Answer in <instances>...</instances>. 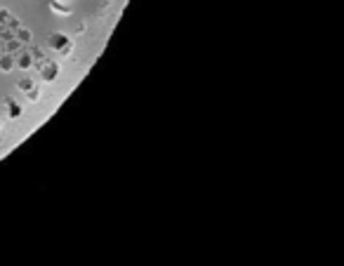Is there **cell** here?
<instances>
[{"mask_svg": "<svg viewBox=\"0 0 344 266\" xmlns=\"http://www.w3.org/2000/svg\"><path fill=\"white\" fill-rule=\"evenodd\" d=\"M5 26H8L10 31H19V29H22V22H19V19H17V17H12L10 15V19H8V24H5Z\"/></svg>", "mask_w": 344, "mask_h": 266, "instance_id": "obj_9", "label": "cell"}, {"mask_svg": "<svg viewBox=\"0 0 344 266\" xmlns=\"http://www.w3.org/2000/svg\"><path fill=\"white\" fill-rule=\"evenodd\" d=\"M0 52H3V45H0Z\"/></svg>", "mask_w": 344, "mask_h": 266, "instance_id": "obj_12", "label": "cell"}, {"mask_svg": "<svg viewBox=\"0 0 344 266\" xmlns=\"http://www.w3.org/2000/svg\"><path fill=\"white\" fill-rule=\"evenodd\" d=\"M8 106H10V118H19V116H22V106H19V104H15L12 99H8Z\"/></svg>", "mask_w": 344, "mask_h": 266, "instance_id": "obj_8", "label": "cell"}, {"mask_svg": "<svg viewBox=\"0 0 344 266\" xmlns=\"http://www.w3.org/2000/svg\"><path fill=\"white\" fill-rule=\"evenodd\" d=\"M15 55H8V52H0V71H5V73H10V71H15Z\"/></svg>", "mask_w": 344, "mask_h": 266, "instance_id": "obj_5", "label": "cell"}, {"mask_svg": "<svg viewBox=\"0 0 344 266\" xmlns=\"http://www.w3.org/2000/svg\"><path fill=\"white\" fill-rule=\"evenodd\" d=\"M17 36V40H19V43H24V45H31V40H33V36H31V31H29V29H19V31L15 33Z\"/></svg>", "mask_w": 344, "mask_h": 266, "instance_id": "obj_6", "label": "cell"}, {"mask_svg": "<svg viewBox=\"0 0 344 266\" xmlns=\"http://www.w3.org/2000/svg\"><path fill=\"white\" fill-rule=\"evenodd\" d=\"M69 45H71L69 36H64V33H52V36H50V47L57 50V52H62L64 47H69Z\"/></svg>", "mask_w": 344, "mask_h": 266, "instance_id": "obj_3", "label": "cell"}, {"mask_svg": "<svg viewBox=\"0 0 344 266\" xmlns=\"http://www.w3.org/2000/svg\"><path fill=\"white\" fill-rule=\"evenodd\" d=\"M17 87H19L22 92H29V90H33V80L29 78V76H24V78L17 83Z\"/></svg>", "mask_w": 344, "mask_h": 266, "instance_id": "obj_7", "label": "cell"}, {"mask_svg": "<svg viewBox=\"0 0 344 266\" xmlns=\"http://www.w3.org/2000/svg\"><path fill=\"white\" fill-rule=\"evenodd\" d=\"M0 45H3V52H8V55H17V52L24 50V43H19L17 38L5 40V43H0Z\"/></svg>", "mask_w": 344, "mask_h": 266, "instance_id": "obj_4", "label": "cell"}, {"mask_svg": "<svg viewBox=\"0 0 344 266\" xmlns=\"http://www.w3.org/2000/svg\"><path fill=\"white\" fill-rule=\"evenodd\" d=\"M33 66L38 69L40 78L45 80V83H52V80L59 76V66H57L55 62H50V59H45V62H36Z\"/></svg>", "mask_w": 344, "mask_h": 266, "instance_id": "obj_1", "label": "cell"}, {"mask_svg": "<svg viewBox=\"0 0 344 266\" xmlns=\"http://www.w3.org/2000/svg\"><path fill=\"white\" fill-rule=\"evenodd\" d=\"M8 19H10V12H8V10H0V26H5V24H8Z\"/></svg>", "mask_w": 344, "mask_h": 266, "instance_id": "obj_10", "label": "cell"}, {"mask_svg": "<svg viewBox=\"0 0 344 266\" xmlns=\"http://www.w3.org/2000/svg\"><path fill=\"white\" fill-rule=\"evenodd\" d=\"M26 94H29V99H31V102H36V99H38V87H33V90H29V92H26Z\"/></svg>", "mask_w": 344, "mask_h": 266, "instance_id": "obj_11", "label": "cell"}, {"mask_svg": "<svg viewBox=\"0 0 344 266\" xmlns=\"http://www.w3.org/2000/svg\"><path fill=\"white\" fill-rule=\"evenodd\" d=\"M15 66L17 69H22V71H29L33 69V57L29 50H22V52H17L15 55Z\"/></svg>", "mask_w": 344, "mask_h": 266, "instance_id": "obj_2", "label": "cell"}]
</instances>
